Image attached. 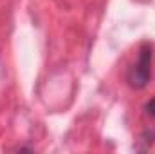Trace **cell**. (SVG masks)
Segmentation results:
<instances>
[{"mask_svg": "<svg viewBox=\"0 0 155 154\" xmlns=\"http://www.w3.org/2000/svg\"><path fill=\"white\" fill-rule=\"evenodd\" d=\"M152 62H153V49L152 44L144 42L139 47V56L128 71L126 82L132 89H144L152 80Z\"/></svg>", "mask_w": 155, "mask_h": 154, "instance_id": "1", "label": "cell"}, {"mask_svg": "<svg viewBox=\"0 0 155 154\" xmlns=\"http://www.w3.org/2000/svg\"><path fill=\"white\" fill-rule=\"evenodd\" d=\"M144 113L150 116V118H155V98H152L150 102L144 103Z\"/></svg>", "mask_w": 155, "mask_h": 154, "instance_id": "2", "label": "cell"}, {"mask_svg": "<svg viewBox=\"0 0 155 154\" xmlns=\"http://www.w3.org/2000/svg\"><path fill=\"white\" fill-rule=\"evenodd\" d=\"M153 136H155V132H153Z\"/></svg>", "mask_w": 155, "mask_h": 154, "instance_id": "3", "label": "cell"}]
</instances>
